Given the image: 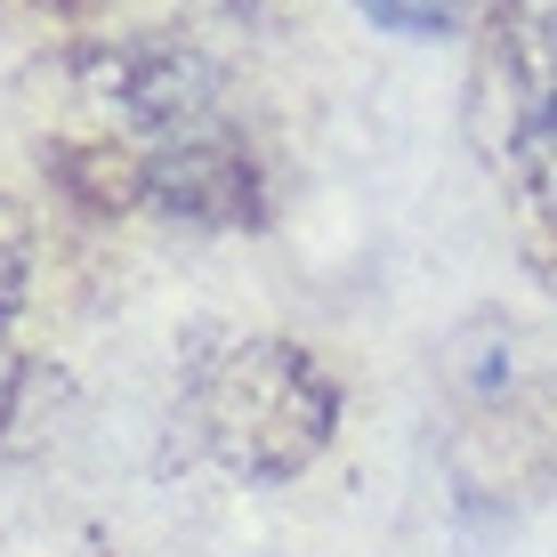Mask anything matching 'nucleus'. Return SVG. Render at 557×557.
Wrapping results in <instances>:
<instances>
[{"mask_svg":"<svg viewBox=\"0 0 557 557\" xmlns=\"http://www.w3.org/2000/svg\"><path fill=\"white\" fill-rule=\"evenodd\" d=\"M332 380L315 372V356L283 348V339H251L202 380V429L243 476H299L332 445Z\"/></svg>","mask_w":557,"mask_h":557,"instance_id":"1","label":"nucleus"},{"mask_svg":"<svg viewBox=\"0 0 557 557\" xmlns=\"http://www.w3.org/2000/svg\"><path fill=\"white\" fill-rule=\"evenodd\" d=\"M509 9H517V0H509Z\"/></svg>","mask_w":557,"mask_h":557,"instance_id":"4","label":"nucleus"},{"mask_svg":"<svg viewBox=\"0 0 557 557\" xmlns=\"http://www.w3.org/2000/svg\"><path fill=\"white\" fill-rule=\"evenodd\" d=\"M372 25H388V33H405V41H436V33H453L460 25V0H356Z\"/></svg>","mask_w":557,"mask_h":557,"instance_id":"2","label":"nucleus"},{"mask_svg":"<svg viewBox=\"0 0 557 557\" xmlns=\"http://www.w3.org/2000/svg\"><path fill=\"white\" fill-rule=\"evenodd\" d=\"M25 267H33V226H25V210L0 195V315L16 307V292H25Z\"/></svg>","mask_w":557,"mask_h":557,"instance_id":"3","label":"nucleus"}]
</instances>
